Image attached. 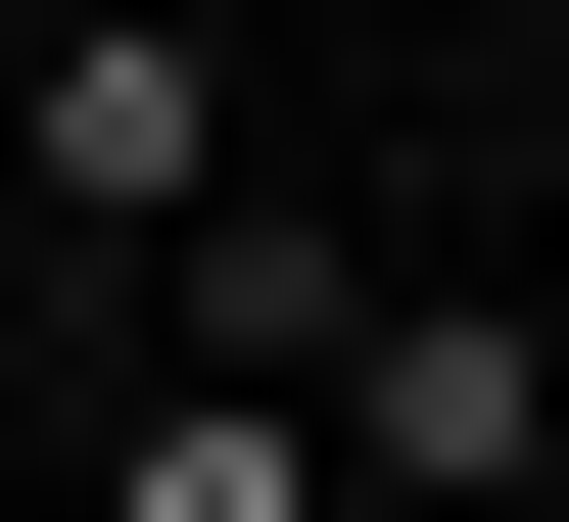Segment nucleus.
<instances>
[{"mask_svg": "<svg viewBox=\"0 0 569 522\" xmlns=\"http://www.w3.org/2000/svg\"><path fill=\"white\" fill-rule=\"evenodd\" d=\"M0 190H48V238H190V190H238V48H142V0H48V96H0Z\"/></svg>", "mask_w": 569, "mask_h": 522, "instance_id": "1", "label": "nucleus"}, {"mask_svg": "<svg viewBox=\"0 0 569 522\" xmlns=\"http://www.w3.org/2000/svg\"><path fill=\"white\" fill-rule=\"evenodd\" d=\"M332 475L522 522V475H569V333H475V285H332Z\"/></svg>", "mask_w": 569, "mask_h": 522, "instance_id": "2", "label": "nucleus"}]
</instances>
